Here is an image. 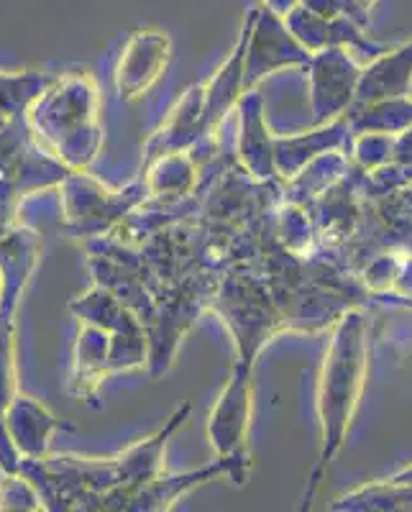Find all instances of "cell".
I'll return each mask as SVG.
<instances>
[{"label": "cell", "instance_id": "6da1fadb", "mask_svg": "<svg viewBox=\"0 0 412 512\" xmlns=\"http://www.w3.org/2000/svg\"><path fill=\"white\" fill-rule=\"evenodd\" d=\"M190 410V402L180 405L164 428L116 459H21L18 474L34 484L41 505L49 510H128L136 492L162 474L167 441L185 423Z\"/></svg>", "mask_w": 412, "mask_h": 512}, {"label": "cell", "instance_id": "7a4b0ae2", "mask_svg": "<svg viewBox=\"0 0 412 512\" xmlns=\"http://www.w3.org/2000/svg\"><path fill=\"white\" fill-rule=\"evenodd\" d=\"M29 111V131L44 152L67 169H85L103 146L98 123V88L88 75L54 77Z\"/></svg>", "mask_w": 412, "mask_h": 512}, {"label": "cell", "instance_id": "3957f363", "mask_svg": "<svg viewBox=\"0 0 412 512\" xmlns=\"http://www.w3.org/2000/svg\"><path fill=\"white\" fill-rule=\"evenodd\" d=\"M361 331H364V323H361L359 315H346L336 338H333L328 361H325L323 379H320V418H323L325 428L320 469L328 464V459L341 446L351 410H354L356 397H359L361 377H364V338H361Z\"/></svg>", "mask_w": 412, "mask_h": 512}, {"label": "cell", "instance_id": "277c9868", "mask_svg": "<svg viewBox=\"0 0 412 512\" xmlns=\"http://www.w3.org/2000/svg\"><path fill=\"white\" fill-rule=\"evenodd\" d=\"M64 185V221H67V231L75 239H98L105 231H111L116 223L131 216L134 210L144 205L149 187H146V177L141 175L139 180L131 182L126 190L111 192L90 180L88 175L75 172L62 180Z\"/></svg>", "mask_w": 412, "mask_h": 512}, {"label": "cell", "instance_id": "5b68a950", "mask_svg": "<svg viewBox=\"0 0 412 512\" xmlns=\"http://www.w3.org/2000/svg\"><path fill=\"white\" fill-rule=\"evenodd\" d=\"M251 418V364L238 359L221 400L208 420V438L218 456H246L244 441Z\"/></svg>", "mask_w": 412, "mask_h": 512}, {"label": "cell", "instance_id": "8992f818", "mask_svg": "<svg viewBox=\"0 0 412 512\" xmlns=\"http://www.w3.org/2000/svg\"><path fill=\"white\" fill-rule=\"evenodd\" d=\"M297 64H310V54L282 29L277 18L264 16L256 29L251 24L244 54V93L254 90L274 70L297 67Z\"/></svg>", "mask_w": 412, "mask_h": 512}, {"label": "cell", "instance_id": "52a82bcc", "mask_svg": "<svg viewBox=\"0 0 412 512\" xmlns=\"http://www.w3.org/2000/svg\"><path fill=\"white\" fill-rule=\"evenodd\" d=\"M172 41L159 31H139L128 39L116 70V88L123 100H139L167 70Z\"/></svg>", "mask_w": 412, "mask_h": 512}, {"label": "cell", "instance_id": "ba28073f", "mask_svg": "<svg viewBox=\"0 0 412 512\" xmlns=\"http://www.w3.org/2000/svg\"><path fill=\"white\" fill-rule=\"evenodd\" d=\"M59 428H70V425L54 418L31 397L13 395L6 410V433L21 459H41L49 451L52 436Z\"/></svg>", "mask_w": 412, "mask_h": 512}, {"label": "cell", "instance_id": "9c48e42d", "mask_svg": "<svg viewBox=\"0 0 412 512\" xmlns=\"http://www.w3.org/2000/svg\"><path fill=\"white\" fill-rule=\"evenodd\" d=\"M238 113H241V136H238L241 162L256 180H272L277 175V169H274V139L269 136L267 123H264L262 95L256 90H246L238 98Z\"/></svg>", "mask_w": 412, "mask_h": 512}, {"label": "cell", "instance_id": "30bf717a", "mask_svg": "<svg viewBox=\"0 0 412 512\" xmlns=\"http://www.w3.org/2000/svg\"><path fill=\"white\" fill-rule=\"evenodd\" d=\"M361 72L349 59L333 49L331 54L315 59L313 64V111L315 121L333 118L351 103Z\"/></svg>", "mask_w": 412, "mask_h": 512}, {"label": "cell", "instance_id": "8fae6325", "mask_svg": "<svg viewBox=\"0 0 412 512\" xmlns=\"http://www.w3.org/2000/svg\"><path fill=\"white\" fill-rule=\"evenodd\" d=\"M108 351H111V331L85 323L77 336L75 372H72V395L93 402L103 377H108Z\"/></svg>", "mask_w": 412, "mask_h": 512}, {"label": "cell", "instance_id": "7c38bea8", "mask_svg": "<svg viewBox=\"0 0 412 512\" xmlns=\"http://www.w3.org/2000/svg\"><path fill=\"white\" fill-rule=\"evenodd\" d=\"M412 80V44L400 52L389 54L372 64L356 82V100L359 103H377V100L400 98L407 93Z\"/></svg>", "mask_w": 412, "mask_h": 512}, {"label": "cell", "instance_id": "4fadbf2b", "mask_svg": "<svg viewBox=\"0 0 412 512\" xmlns=\"http://www.w3.org/2000/svg\"><path fill=\"white\" fill-rule=\"evenodd\" d=\"M13 318H0V466L6 474H18L21 456L6 433V410L13 400Z\"/></svg>", "mask_w": 412, "mask_h": 512}, {"label": "cell", "instance_id": "5bb4252c", "mask_svg": "<svg viewBox=\"0 0 412 512\" xmlns=\"http://www.w3.org/2000/svg\"><path fill=\"white\" fill-rule=\"evenodd\" d=\"M343 134V121L333 123V126L315 131L308 136H292V139H277L274 141V169L279 175L295 177L310 157L320 154L328 146H336Z\"/></svg>", "mask_w": 412, "mask_h": 512}, {"label": "cell", "instance_id": "9a60e30c", "mask_svg": "<svg viewBox=\"0 0 412 512\" xmlns=\"http://www.w3.org/2000/svg\"><path fill=\"white\" fill-rule=\"evenodd\" d=\"M54 77L41 72H24V75H0V116L16 118L52 85Z\"/></svg>", "mask_w": 412, "mask_h": 512}, {"label": "cell", "instance_id": "2e32d148", "mask_svg": "<svg viewBox=\"0 0 412 512\" xmlns=\"http://www.w3.org/2000/svg\"><path fill=\"white\" fill-rule=\"evenodd\" d=\"M41 497L24 474H8L0 482V510H41Z\"/></svg>", "mask_w": 412, "mask_h": 512}, {"label": "cell", "instance_id": "e0dca14e", "mask_svg": "<svg viewBox=\"0 0 412 512\" xmlns=\"http://www.w3.org/2000/svg\"><path fill=\"white\" fill-rule=\"evenodd\" d=\"M0 300H3V274H0Z\"/></svg>", "mask_w": 412, "mask_h": 512}]
</instances>
